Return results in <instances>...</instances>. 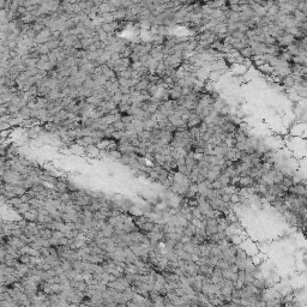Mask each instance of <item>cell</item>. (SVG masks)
Segmentation results:
<instances>
[{
    "instance_id": "9c48e42d",
    "label": "cell",
    "mask_w": 307,
    "mask_h": 307,
    "mask_svg": "<svg viewBox=\"0 0 307 307\" xmlns=\"http://www.w3.org/2000/svg\"><path fill=\"white\" fill-rule=\"evenodd\" d=\"M239 53H240L241 56H244V58H252L253 56V51H252L251 47H244V48H241L239 51Z\"/></svg>"
},
{
    "instance_id": "4316f807",
    "label": "cell",
    "mask_w": 307,
    "mask_h": 307,
    "mask_svg": "<svg viewBox=\"0 0 307 307\" xmlns=\"http://www.w3.org/2000/svg\"><path fill=\"white\" fill-rule=\"evenodd\" d=\"M230 203H233V204H239V202H240V196H239L238 192H235V193H231L230 194Z\"/></svg>"
},
{
    "instance_id": "d6986e66",
    "label": "cell",
    "mask_w": 307,
    "mask_h": 307,
    "mask_svg": "<svg viewBox=\"0 0 307 307\" xmlns=\"http://www.w3.org/2000/svg\"><path fill=\"white\" fill-rule=\"evenodd\" d=\"M30 207H31L30 204H29L28 202H25V203H22V204H21V205H19L18 207H17L16 210H17V211H18V212H19L21 215H23L24 212H27V211H28V210H29Z\"/></svg>"
},
{
    "instance_id": "d4e9b609",
    "label": "cell",
    "mask_w": 307,
    "mask_h": 307,
    "mask_svg": "<svg viewBox=\"0 0 307 307\" xmlns=\"http://www.w3.org/2000/svg\"><path fill=\"white\" fill-rule=\"evenodd\" d=\"M112 126L114 127V131H124V127H125V124L119 120V121H115V123L112 124Z\"/></svg>"
},
{
    "instance_id": "3957f363",
    "label": "cell",
    "mask_w": 307,
    "mask_h": 307,
    "mask_svg": "<svg viewBox=\"0 0 307 307\" xmlns=\"http://www.w3.org/2000/svg\"><path fill=\"white\" fill-rule=\"evenodd\" d=\"M253 183L254 180L250 175L248 177H240L238 181V188H240V187H250Z\"/></svg>"
},
{
    "instance_id": "e0dca14e",
    "label": "cell",
    "mask_w": 307,
    "mask_h": 307,
    "mask_svg": "<svg viewBox=\"0 0 307 307\" xmlns=\"http://www.w3.org/2000/svg\"><path fill=\"white\" fill-rule=\"evenodd\" d=\"M100 27H101V29L105 31V32H107V34H114L115 32L112 23H101Z\"/></svg>"
},
{
    "instance_id": "9a60e30c",
    "label": "cell",
    "mask_w": 307,
    "mask_h": 307,
    "mask_svg": "<svg viewBox=\"0 0 307 307\" xmlns=\"http://www.w3.org/2000/svg\"><path fill=\"white\" fill-rule=\"evenodd\" d=\"M52 231L53 230L49 229V228H42V229L38 230V236H41V238H45V239H49L52 236Z\"/></svg>"
},
{
    "instance_id": "5b68a950",
    "label": "cell",
    "mask_w": 307,
    "mask_h": 307,
    "mask_svg": "<svg viewBox=\"0 0 307 307\" xmlns=\"http://www.w3.org/2000/svg\"><path fill=\"white\" fill-rule=\"evenodd\" d=\"M113 17H114L115 21H124L126 18V8H116L113 12Z\"/></svg>"
},
{
    "instance_id": "7402d4cb",
    "label": "cell",
    "mask_w": 307,
    "mask_h": 307,
    "mask_svg": "<svg viewBox=\"0 0 307 307\" xmlns=\"http://www.w3.org/2000/svg\"><path fill=\"white\" fill-rule=\"evenodd\" d=\"M280 11V7L277 5H272L271 7H269L266 10V16H276Z\"/></svg>"
},
{
    "instance_id": "74e56055",
    "label": "cell",
    "mask_w": 307,
    "mask_h": 307,
    "mask_svg": "<svg viewBox=\"0 0 307 307\" xmlns=\"http://www.w3.org/2000/svg\"><path fill=\"white\" fill-rule=\"evenodd\" d=\"M184 217L187 220V221H188V222H191L192 218H193V215H192V212L190 211V212H186V214L184 215Z\"/></svg>"
},
{
    "instance_id": "7c38bea8",
    "label": "cell",
    "mask_w": 307,
    "mask_h": 307,
    "mask_svg": "<svg viewBox=\"0 0 307 307\" xmlns=\"http://www.w3.org/2000/svg\"><path fill=\"white\" fill-rule=\"evenodd\" d=\"M194 234H196V227H194V226L190 222L188 223V226H187V227L184 229V235H187V236L192 238Z\"/></svg>"
},
{
    "instance_id": "52a82bcc",
    "label": "cell",
    "mask_w": 307,
    "mask_h": 307,
    "mask_svg": "<svg viewBox=\"0 0 307 307\" xmlns=\"http://www.w3.org/2000/svg\"><path fill=\"white\" fill-rule=\"evenodd\" d=\"M28 203H29L30 207H34V209H40V207H42L45 205V200L38 199V198H30Z\"/></svg>"
},
{
    "instance_id": "ac0fdd59",
    "label": "cell",
    "mask_w": 307,
    "mask_h": 307,
    "mask_svg": "<svg viewBox=\"0 0 307 307\" xmlns=\"http://www.w3.org/2000/svg\"><path fill=\"white\" fill-rule=\"evenodd\" d=\"M132 124H133V126H134V129H136V132H137V133H138V132H140V131L144 130V123H143L142 120H138V119H133Z\"/></svg>"
},
{
    "instance_id": "4fadbf2b",
    "label": "cell",
    "mask_w": 307,
    "mask_h": 307,
    "mask_svg": "<svg viewBox=\"0 0 307 307\" xmlns=\"http://www.w3.org/2000/svg\"><path fill=\"white\" fill-rule=\"evenodd\" d=\"M7 203L11 205V207H13V209H17V207H19L23 202H22V199H21V197H13V198H10V199H7Z\"/></svg>"
},
{
    "instance_id": "2e32d148",
    "label": "cell",
    "mask_w": 307,
    "mask_h": 307,
    "mask_svg": "<svg viewBox=\"0 0 307 307\" xmlns=\"http://www.w3.org/2000/svg\"><path fill=\"white\" fill-rule=\"evenodd\" d=\"M220 174H221L220 172H214V170H210V169H209V172H207V181H210V183H212L214 180L218 179Z\"/></svg>"
},
{
    "instance_id": "603a6c76",
    "label": "cell",
    "mask_w": 307,
    "mask_h": 307,
    "mask_svg": "<svg viewBox=\"0 0 307 307\" xmlns=\"http://www.w3.org/2000/svg\"><path fill=\"white\" fill-rule=\"evenodd\" d=\"M191 212H192V215H193V217H196V218H199V220H202V218H203V214H202V211H200V209L198 207H192V209H191Z\"/></svg>"
},
{
    "instance_id": "ffe728a7",
    "label": "cell",
    "mask_w": 307,
    "mask_h": 307,
    "mask_svg": "<svg viewBox=\"0 0 307 307\" xmlns=\"http://www.w3.org/2000/svg\"><path fill=\"white\" fill-rule=\"evenodd\" d=\"M284 175L282 174L281 170H276L275 169V175H274V184H281L283 180Z\"/></svg>"
},
{
    "instance_id": "ba28073f",
    "label": "cell",
    "mask_w": 307,
    "mask_h": 307,
    "mask_svg": "<svg viewBox=\"0 0 307 307\" xmlns=\"http://www.w3.org/2000/svg\"><path fill=\"white\" fill-rule=\"evenodd\" d=\"M196 164H197V161L193 158V156H185V166H186L187 170L191 172L192 168H193Z\"/></svg>"
},
{
    "instance_id": "5bb4252c",
    "label": "cell",
    "mask_w": 307,
    "mask_h": 307,
    "mask_svg": "<svg viewBox=\"0 0 307 307\" xmlns=\"http://www.w3.org/2000/svg\"><path fill=\"white\" fill-rule=\"evenodd\" d=\"M234 139H235L236 142H246L247 136H246V133L244 131L236 130V132L234 133Z\"/></svg>"
},
{
    "instance_id": "277c9868",
    "label": "cell",
    "mask_w": 307,
    "mask_h": 307,
    "mask_svg": "<svg viewBox=\"0 0 307 307\" xmlns=\"http://www.w3.org/2000/svg\"><path fill=\"white\" fill-rule=\"evenodd\" d=\"M292 134L294 136H304L305 134V124L299 123L298 125H294L292 129Z\"/></svg>"
},
{
    "instance_id": "484cf974",
    "label": "cell",
    "mask_w": 307,
    "mask_h": 307,
    "mask_svg": "<svg viewBox=\"0 0 307 307\" xmlns=\"http://www.w3.org/2000/svg\"><path fill=\"white\" fill-rule=\"evenodd\" d=\"M261 172L263 173H265V172H269V170H271L272 169V163H270V162H261Z\"/></svg>"
},
{
    "instance_id": "1f68e13d",
    "label": "cell",
    "mask_w": 307,
    "mask_h": 307,
    "mask_svg": "<svg viewBox=\"0 0 307 307\" xmlns=\"http://www.w3.org/2000/svg\"><path fill=\"white\" fill-rule=\"evenodd\" d=\"M203 157H204V154L203 153H193V158H194L197 162L200 161Z\"/></svg>"
},
{
    "instance_id": "8fae6325",
    "label": "cell",
    "mask_w": 307,
    "mask_h": 307,
    "mask_svg": "<svg viewBox=\"0 0 307 307\" xmlns=\"http://www.w3.org/2000/svg\"><path fill=\"white\" fill-rule=\"evenodd\" d=\"M102 233H103V236L105 238H112L114 235V227L110 226V224H107L103 229H102Z\"/></svg>"
},
{
    "instance_id": "d6a6232c",
    "label": "cell",
    "mask_w": 307,
    "mask_h": 307,
    "mask_svg": "<svg viewBox=\"0 0 307 307\" xmlns=\"http://www.w3.org/2000/svg\"><path fill=\"white\" fill-rule=\"evenodd\" d=\"M210 137H211V136H210L207 132H203V133H200V139H202V140H204V142H207V140L210 139Z\"/></svg>"
},
{
    "instance_id": "f1b7e54d",
    "label": "cell",
    "mask_w": 307,
    "mask_h": 307,
    "mask_svg": "<svg viewBox=\"0 0 307 307\" xmlns=\"http://www.w3.org/2000/svg\"><path fill=\"white\" fill-rule=\"evenodd\" d=\"M191 223L194 226V227H196V228H202V227H204V226H203V223H202V220H199V218H196V217H193V218H192Z\"/></svg>"
},
{
    "instance_id": "8992f818",
    "label": "cell",
    "mask_w": 307,
    "mask_h": 307,
    "mask_svg": "<svg viewBox=\"0 0 307 307\" xmlns=\"http://www.w3.org/2000/svg\"><path fill=\"white\" fill-rule=\"evenodd\" d=\"M292 16H293V18L294 19H296L298 22H300V23H304V22H306V13H304V12H301L300 10H295L294 12L292 13Z\"/></svg>"
},
{
    "instance_id": "6da1fadb",
    "label": "cell",
    "mask_w": 307,
    "mask_h": 307,
    "mask_svg": "<svg viewBox=\"0 0 307 307\" xmlns=\"http://www.w3.org/2000/svg\"><path fill=\"white\" fill-rule=\"evenodd\" d=\"M23 218H25L28 222L29 221H32V222H36L37 221V216H38V209H34V207H30L27 212H24Z\"/></svg>"
},
{
    "instance_id": "44dd1931",
    "label": "cell",
    "mask_w": 307,
    "mask_h": 307,
    "mask_svg": "<svg viewBox=\"0 0 307 307\" xmlns=\"http://www.w3.org/2000/svg\"><path fill=\"white\" fill-rule=\"evenodd\" d=\"M235 143H236V140L234 139V137H226L224 140H223V144L227 148H233L235 145Z\"/></svg>"
},
{
    "instance_id": "4dcf8cb0",
    "label": "cell",
    "mask_w": 307,
    "mask_h": 307,
    "mask_svg": "<svg viewBox=\"0 0 307 307\" xmlns=\"http://www.w3.org/2000/svg\"><path fill=\"white\" fill-rule=\"evenodd\" d=\"M221 200H222V202H224V203H229L230 194H229V193H226V192L223 191V193L221 194Z\"/></svg>"
},
{
    "instance_id": "7a4b0ae2",
    "label": "cell",
    "mask_w": 307,
    "mask_h": 307,
    "mask_svg": "<svg viewBox=\"0 0 307 307\" xmlns=\"http://www.w3.org/2000/svg\"><path fill=\"white\" fill-rule=\"evenodd\" d=\"M149 84H150V82H149L148 79H145V78H143V79H139L138 82L134 84L133 89H134V90H137V91H140V92L146 91V89H148Z\"/></svg>"
},
{
    "instance_id": "d590c367",
    "label": "cell",
    "mask_w": 307,
    "mask_h": 307,
    "mask_svg": "<svg viewBox=\"0 0 307 307\" xmlns=\"http://www.w3.org/2000/svg\"><path fill=\"white\" fill-rule=\"evenodd\" d=\"M238 280H245V270H238Z\"/></svg>"
},
{
    "instance_id": "836d02e7",
    "label": "cell",
    "mask_w": 307,
    "mask_h": 307,
    "mask_svg": "<svg viewBox=\"0 0 307 307\" xmlns=\"http://www.w3.org/2000/svg\"><path fill=\"white\" fill-rule=\"evenodd\" d=\"M5 256H6V251H5V248H4L2 246H0V261H4Z\"/></svg>"
},
{
    "instance_id": "30bf717a",
    "label": "cell",
    "mask_w": 307,
    "mask_h": 307,
    "mask_svg": "<svg viewBox=\"0 0 307 307\" xmlns=\"http://www.w3.org/2000/svg\"><path fill=\"white\" fill-rule=\"evenodd\" d=\"M154 224H155V222H153V221H146L145 223H143L140 227H139V230H142L143 233H148V231H151L153 230V228H154Z\"/></svg>"
},
{
    "instance_id": "8d00e7d4",
    "label": "cell",
    "mask_w": 307,
    "mask_h": 307,
    "mask_svg": "<svg viewBox=\"0 0 307 307\" xmlns=\"http://www.w3.org/2000/svg\"><path fill=\"white\" fill-rule=\"evenodd\" d=\"M180 241H181L183 244H186V242H190V241H191V238H190V236H187V235H184V234H183V236H181V239H180Z\"/></svg>"
},
{
    "instance_id": "e575fe53",
    "label": "cell",
    "mask_w": 307,
    "mask_h": 307,
    "mask_svg": "<svg viewBox=\"0 0 307 307\" xmlns=\"http://www.w3.org/2000/svg\"><path fill=\"white\" fill-rule=\"evenodd\" d=\"M207 124H205V123H203L202 121V124L199 125V130H200V133H203V132H207Z\"/></svg>"
},
{
    "instance_id": "f546056e",
    "label": "cell",
    "mask_w": 307,
    "mask_h": 307,
    "mask_svg": "<svg viewBox=\"0 0 307 307\" xmlns=\"http://www.w3.org/2000/svg\"><path fill=\"white\" fill-rule=\"evenodd\" d=\"M191 92H192V88H190V86H181V95L186 96V95H188Z\"/></svg>"
},
{
    "instance_id": "83f0119b",
    "label": "cell",
    "mask_w": 307,
    "mask_h": 307,
    "mask_svg": "<svg viewBox=\"0 0 307 307\" xmlns=\"http://www.w3.org/2000/svg\"><path fill=\"white\" fill-rule=\"evenodd\" d=\"M211 188H212V190H222V184H221V181H220L218 179L214 180V181L211 183Z\"/></svg>"
},
{
    "instance_id": "cb8c5ba5",
    "label": "cell",
    "mask_w": 307,
    "mask_h": 307,
    "mask_svg": "<svg viewBox=\"0 0 307 307\" xmlns=\"http://www.w3.org/2000/svg\"><path fill=\"white\" fill-rule=\"evenodd\" d=\"M254 11V13L257 16H259V17H265L266 16V8H264L263 6H258V7L256 8V10H253Z\"/></svg>"
}]
</instances>
